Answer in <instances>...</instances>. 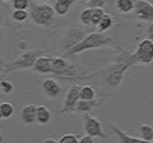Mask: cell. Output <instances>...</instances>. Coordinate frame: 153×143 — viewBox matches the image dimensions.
<instances>
[{"mask_svg":"<svg viewBox=\"0 0 153 143\" xmlns=\"http://www.w3.org/2000/svg\"><path fill=\"white\" fill-rule=\"evenodd\" d=\"M115 42L100 32L91 33L84 36L79 42L66 50V56H71L90 49H96L104 47H115Z\"/></svg>","mask_w":153,"mask_h":143,"instance_id":"1","label":"cell"},{"mask_svg":"<svg viewBox=\"0 0 153 143\" xmlns=\"http://www.w3.org/2000/svg\"><path fill=\"white\" fill-rule=\"evenodd\" d=\"M42 50L40 49H32L29 51H26L24 53L18 57L16 60L6 62V66L4 73H11L15 71H22V70H28L33 68V65L35 63L36 59L41 56Z\"/></svg>","mask_w":153,"mask_h":143,"instance_id":"2","label":"cell"},{"mask_svg":"<svg viewBox=\"0 0 153 143\" xmlns=\"http://www.w3.org/2000/svg\"><path fill=\"white\" fill-rule=\"evenodd\" d=\"M54 7L48 4L34 6L30 12L32 20L37 25H48L52 22L55 16Z\"/></svg>","mask_w":153,"mask_h":143,"instance_id":"3","label":"cell"},{"mask_svg":"<svg viewBox=\"0 0 153 143\" xmlns=\"http://www.w3.org/2000/svg\"><path fill=\"white\" fill-rule=\"evenodd\" d=\"M134 62H140L143 64H149L153 60V40L150 38L143 39L137 50L131 56Z\"/></svg>","mask_w":153,"mask_h":143,"instance_id":"4","label":"cell"},{"mask_svg":"<svg viewBox=\"0 0 153 143\" xmlns=\"http://www.w3.org/2000/svg\"><path fill=\"white\" fill-rule=\"evenodd\" d=\"M84 130L86 133V135H89L93 138H101L104 139L109 138L103 130L101 122L90 113L85 114Z\"/></svg>","mask_w":153,"mask_h":143,"instance_id":"5","label":"cell"},{"mask_svg":"<svg viewBox=\"0 0 153 143\" xmlns=\"http://www.w3.org/2000/svg\"><path fill=\"white\" fill-rule=\"evenodd\" d=\"M80 89L81 86L79 85H74L73 86L70 87L68 93L66 94L62 109L59 111V113L71 112L75 111V106L78 101L80 100Z\"/></svg>","mask_w":153,"mask_h":143,"instance_id":"6","label":"cell"},{"mask_svg":"<svg viewBox=\"0 0 153 143\" xmlns=\"http://www.w3.org/2000/svg\"><path fill=\"white\" fill-rule=\"evenodd\" d=\"M134 10L140 20L153 22V5L147 0H136Z\"/></svg>","mask_w":153,"mask_h":143,"instance_id":"7","label":"cell"},{"mask_svg":"<svg viewBox=\"0 0 153 143\" xmlns=\"http://www.w3.org/2000/svg\"><path fill=\"white\" fill-rule=\"evenodd\" d=\"M42 88L43 91L48 98L54 99L57 98L61 91V87L59 84L56 81L55 79L47 78L42 82Z\"/></svg>","mask_w":153,"mask_h":143,"instance_id":"8","label":"cell"},{"mask_svg":"<svg viewBox=\"0 0 153 143\" xmlns=\"http://www.w3.org/2000/svg\"><path fill=\"white\" fill-rule=\"evenodd\" d=\"M36 109L37 106L30 103L25 105L23 108L21 110V119L25 124H33L34 123H36Z\"/></svg>","mask_w":153,"mask_h":143,"instance_id":"9","label":"cell"},{"mask_svg":"<svg viewBox=\"0 0 153 143\" xmlns=\"http://www.w3.org/2000/svg\"><path fill=\"white\" fill-rule=\"evenodd\" d=\"M51 61H52V58L41 55L36 59V60H35V63L33 69L36 72V73H39L42 74H54Z\"/></svg>","mask_w":153,"mask_h":143,"instance_id":"10","label":"cell"},{"mask_svg":"<svg viewBox=\"0 0 153 143\" xmlns=\"http://www.w3.org/2000/svg\"><path fill=\"white\" fill-rule=\"evenodd\" d=\"M111 128L115 135L118 137L121 143H152V141H146V140H143L142 139L132 137L112 124H111Z\"/></svg>","mask_w":153,"mask_h":143,"instance_id":"11","label":"cell"},{"mask_svg":"<svg viewBox=\"0 0 153 143\" xmlns=\"http://www.w3.org/2000/svg\"><path fill=\"white\" fill-rule=\"evenodd\" d=\"M52 118L51 112L45 105H39L36 109V123L39 124H47Z\"/></svg>","mask_w":153,"mask_h":143,"instance_id":"12","label":"cell"},{"mask_svg":"<svg viewBox=\"0 0 153 143\" xmlns=\"http://www.w3.org/2000/svg\"><path fill=\"white\" fill-rule=\"evenodd\" d=\"M52 69L54 74H64L70 69L69 62L61 57H55L52 58Z\"/></svg>","mask_w":153,"mask_h":143,"instance_id":"13","label":"cell"},{"mask_svg":"<svg viewBox=\"0 0 153 143\" xmlns=\"http://www.w3.org/2000/svg\"><path fill=\"white\" fill-rule=\"evenodd\" d=\"M77 0H57L54 5V10L59 16H64L68 13L70 7Z\"/></svg>","mask_w":153,"mask_h":143,"instance_id":"14","label":"cell"},{"mask_svg":"<svg viewBox=\"0 0 153 143\" xmlns=\"http://www.w3.org/2000/svg\"><path fill=\"white\" fill-rule=\"evenodd\" d=\"M97 105H98V101L96 99H94L92 101L79 100L76 106H75V111L88 113L89 112H91L93 109H95Z\"/></svg>","mask_w":153,"mask_h":143,"instance_id":"15","label":"cell"},{"mask_svg":"<svg viewBox=\"0 0 153 143\" xmlns=\"http://www.w3.org/2000/svg\"><path fill=\"white\" fill-rule=\"evenodd\" d=\"M136 0H116V7L123 13H129L134 10Z\"/></svg>","mask_w":153,"mask_h":143,"instance_id":"16","label":"cell"},{"mask_svg":"<svg viewBox=\"0 0 153 143\" xmlns=\"http://www.w3.org/2000/svg\"><path fill=\"white\" fill-rule=\"evenodd\" d=\"M96 99L95 89L91 86H81L80 89V100L84 101H92Z\"/></svg>","mask_w":153,"mask_h":143,"instance_id":"17","label":"cell"},{"mask_svg":"<svg viewBox=\"0 0 153 143\" xmlns=\"http://www.w3.org/2000/svg\"><path fill=\"white\" fill-rule=\"evenodd\" d=\"M140 139L146 141H153V126L149 124H143L139 127Z\"/></svg>","mask_w":153,"mask_h":143,"instance_id":"18","label":"cell"},{"mask_svg":"<svg viewBox=\"0 0 153 143\" xmlns=\"http://www.w3.org/2000/svg\"><path fill=\"white\" fill-rule=\"evenodd\" d=\"M113 24V20H112V17L108 14V13H105L104 16L102 17L101 21L100 22V23L97 24V29H98V32L100 33H104L105 31L109 30L111 28V26Z\"/></svg>","mask_w":153,"mask_h":143,"instance_id":"19","label":"cell"},{"mask_svg":"<svg viewBox=\"0 0 153 143\" xmlns=\"http://www.w3.org/2000/svg\"><path fill=\"white\" fill-rule=\"evenodd\" d=\"M29 17V13L26 10H14L11 13L12 20L17 22H22L26 21Z\"/></svg>","mask_w":153,"mask_h":143,"instance_id":"20","label":"cell"},{"mask_svg":"<svg viewBox=\"0 0 153 143\" xmlns=\"http://www.w3.org/2000/svg\"><path fill=\"white\" fill-rule=\"evenodd\" d=\"M0 112L3 118H10L14 113V107L10 102H2L0 104Z\"/></svg>","mask_w":153,"mask_h":143,"instance_id":"21","label":"cell"},{"mask_svg":"<svg viewBox=\"0 0 153 143\" xmlns=\"http://www.w3.org/2000/svg\"><path fill=\"white\" fill-rule=\"evenodd\" d=\"M92 13H93V7H86L82 11L80 15V21L85 25H90L92 20Z\"/></svg>","mask_w":153,"mask_h":143,"instance_id":"22","label":"cell"},{"mask_svg":"<svg viewBox=\"0 0 153 143\" xmlns=\"http://www.w3.org/2000/svg\"><path fill=\"white\" fill-rule=\"evenodd\" d=\"M104 14H105V11L102 7H93L91 24L97 25L98 23H100V22L101 21Z\"/></svg>","mask_w":153,"mask_h":143,"instance_id":"23","label":"cell"},{"mask_svg":"<svg viewBox=\"0 0 153 143\" xmlns=\"http://www.w3.org/2000/svg\"><path fill=\"white\" fill-rule=\"evenodd\" d=\"M0 89L5 95H10L14 90V85L10 80H2L0 82Z\"/></svg>","mask_w":153,"mask_h":143,"instance_id":"24","label":"cell"},{"mask_svg":"<svg viewBox=\"0 0 153 143\" xmlns=\"http://www.w3.org/2000/svg\"><path fill=\"white\" fill-rule=\"evenodd\" d=\"M58 143H78V139L74 134H65L62 136Z\"/></svg>","mask_w":153,"mask_h":143,"instance_id":"25","label":"cell"},{"mask_svg":"<svg viewBox=\"0 0 153 143\" xmlns=\"http://www.w3.org/2000/svg\"><path fill=\"white\" fill-rule=\"evenodd\" d=\"M15 10H26L29 7V0H12Z\"/></svg>","mask_w":153,"mask_h":143,"instance_id":"26","label":"cell"},{"mask_svg":"<svg viewBox=\"0 0 153 143\" xmlns=\"http://www.w3.org/2000/svg\"><path fill=\"white\" fill-rule=\"evenodd\" d=\"M106 0H90L88 1V6L90 7H104Z\"/></svg>","mask_w":153,"mask_h":143,"instance_id":"27","label":"cell"},{"mask_svg":"<svg viewBox=\"0 0 153 143\" xmlns=\"http://www.w3.org/2000/svg\"><path fill=\"white\" fill-rule=\"evenodd\" d=\"M78 143H94V138L89 135L83 136L80 139H78Z\"/></svg>","mask_w":153,"mask_h":143,"instance_id":"28","label":"cell"},{"mask_svg":"<svg viewBox=\"0 0 153 143\" xmlns=\"http://www.w3.org/2000/svg\"><path fill=\"white\" fill-rule=\"evenodd\" d=\"M5 66H6V61L1 56H0V72H4Z\"/></svg>","mask_w":153,"mask_h":143,"instance_id":"29","label":"cell"},{"mask_svg":"<svg viewBox=\"0 0 153 143\" xmlns=\"http://www.w3.org/2000/svg\"><path fill=\"white\" fill-rule=\"evenodd\" d=\"M42 143H58V141L54 139H46Z\"/></svg>","mask_w":153,"mask_h":143,"instance_id":"30","label":"cell"},{"mask_svg":"<svg viewBox=\"0 0 153 143\" xmlns=\"http://www.w3.org/2000/svg\"><path fill=\"white\" fill-rule=\"evenodd\" d=\"M149 34H150V37L153 39V24L150 25V27H149Z\"/></svg>","mask_w":153,"mask_h":143,"instance_id":"31","label":"cell"},{"mask_svg":"<svg viewBox=\"0 0 153 143\" xmlns=\"http://www.w3.org/2000/svg\"><path fill=\"white\" fill-rule=\"evenodd\" d=\"M2 80H3V75H2L1 74H0V82H1Z\"/></svg>","mask_w":153,"mask_h":143,"instance_id":"32","label":"cell"},{"mask_svg":"<svg viewBox=\"0 0 153 143\" xmlns=\"http://www.w3.org/2000/svg\"><path fill=\"white\" fill-rule=\"evenodd\" d=\"M1 32H2V26L0 24V34H1Z\"/></svg>","mask_w":153,"mask_h":143,"instance_id":"33","label":"cell"},{"mask_svg":"<svg viewBox=\"0 0 153 143\" xmlns=\"http://www.w3.org/2000/svg\"><path fill=\"white\" fill-rule=\"evenodd\" d=\"M3 117H2V114H1V112H0V120H1Z\"/></svg>","mask_w":153,"mask_h":143,"instance_id":"34","label":"cell"},{"mask_svg":"<svg viewBox=\"0 0 153 143\" xmlns=\"http://www.w3.org/2000/svg\"><path fill=\"white\" fill-rule=\"evenodd\" d=\"M40 1H43V2H47V1H48V0H40Z\"/></svg>","mask_w":153,"mask_h":143,"instance_id":"35","label":"cell"},{"mask_svg":"<svg viewBox=\"0 0 153 143\" xmlns=\"http://www.w3.org/2000/svg\"><path fill=\"white\" fill-rule=\"evenodd\" d=\"M84 1H85V2H88V1H90V0H84Z\"/></svg>","mask_w":153,"mask_h":143,"instance_id":"36","label":"cell"},{"mask_svg":"<svg viewBox=\"0 0 153 143\" xmlns=\"http://www.w3.org/2000/svg\"><path fill=\"white\" fill-rule=\"evenodd\" d=\"M3 1H10V0H3Z\"/></svg>","mask_w":153,"mask_h":143,"instance_id":"37","label":"cell"},{"mask_svg":"<svg viewBox=\"0 0 153 143\" xmlns=\"http://www.w3.org/2000/svg\"><path fill=\"white\" fill-rule=\"evenodd\" d=\"M2 103V101H1V99H0V104H1Z\"/></svg>","mask_w":153,"mask_h":143,"instance_id":"38","label":"cell"}]
</instances>
